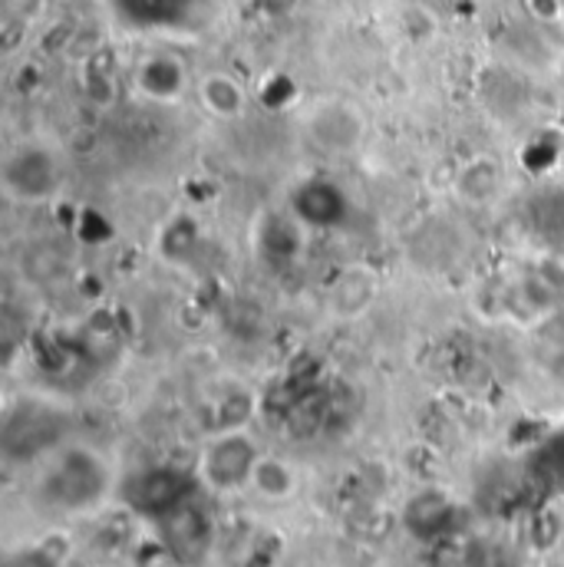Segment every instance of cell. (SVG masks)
<instances>
[{
    "label": "cell",
    "instance_id": "9c48e42d",
    "mask_svg": "<svg viewBox=\"0 0 564 567\" xmlns=\"http://www.w3.org/2000/svg\"><path fill=\"white\" fill-rule=\"evenodd\" d=\"M459 188H462V195L469 202H489L495 195V188H499V168L489 158H482L469 172H462Z\"/></svg>",
    "mask_w": 564,
    "mask_h": 567
},
{
    "label": "cell",
    "instance_id": "8992f818",
    "mask_svg": "<svg viewBox=\"0 0 564 567\" xmlns=\"http://www.w3.org/2000/svg\"><path fill=\"white\" fill-rule=\"evenodd\" d=\"M198 100H202V106H205L212 116H218V120H232V116H238V113L245 110V90H242V83L232 80L228 73H212V76H205L202 86H198Z\"/></svg>",
    "mask_w": 564,
    "mask_h": 567
},
{
    "label": "cell",
    "instance_id": "52a82bcc",
    "mask_svg": "<svg viewBox=\"0 0 564 567\" xmlns=\"http://www.w3.org/2000/svg\"><path fill=\"white\" fill-rule=\"evenodd\" d=\"M370 297H373V278H363L353 271V275L340 278V284L334 287V310H337V317H357Z\"/></svg>",
    "mask_w": 564,
    "mask_h": 567
},
{
    "label": "cell",
    "instance_id": "277c9868",
    "mask_svg": "<svg viewBox=\"0 0 564 567\" xmlns=\"http://www.w3.org/2000/svg\"><path fill=\"white\" fill-rule=\"evenodd\" d=\"M367 120L350 103H324L307 116V140L330 158H343L360 148Z\"/></svg>",
    "mask_w": 564,
    "mask_h": 567
},
{
    "label": "cell",
    "instance_id": "7a4b0ae2",
    "mask_svg": "<svg viewBox=\"0 0 564 567\" xmlns=\"http://www.w3.org/2000/svg\"><path fill=\"white\" fill-rule=\"evenodd\" d=\"M3 195L17 205H43L63 188L60 155L43 142H20L0 165Z\"/></svg>",
    "mask_w": 564,
    "mask_h": 567
},
{
    "label": "cell",
    "instance_id": "6da1fadb",
    "mask_svg": "<svg viewBox=\"0 0 564 567\" xmlns=\"http://www.w3.org/2000/svg\"><path fill=\"white\" fill-rule=\"evenodd\" d=\"M110 488L106 462L90 449H60L40 475V498L60 512H86Z\"/></svg>",
    "mask_w": 564,
    "mask_h": 567
},
{
    "label": "cell",
    "instance_id": "ba28073f",
    "mask_svg": "<svg viewBox=\"0 0 564 567\" xmlns=\"http://www.w3.org/2000/svg\"><path fill=\"white\" fill-rule=\"evenodd\" d=\"M252 485H255L265 498H287V495L294 492V468H287L278 458H265V455H262Z\"/></svg>",
    "mask_w": 564,
    "mask_h": 567
},
{
    "label": "cell",
    "instance_id": "5b68a950",
    "mask_svg": "<svg viewBox=\"0 0 564 567\" xmlns=\"http://www.w3.org/2000/svg\"><path fill=\"white\" fill-rule=\"evenodd\" d=\"M136 83H140L142 96L158 100V103H175V100L185 93V86H188L185 66H182L175 56H165V53L142 60L140 73H136Z\"/></svg>",
    "mask_w": 564,
    "mask_h": 567
},
{
    "label": "cell",
    "instance_id": "3957f363",
    "mask_svg": "<svg viewBox=\"0 0 564 567\" xmlns=\"http://www.w3.org/2000/svg\"><path fill=\"white\" fill-rule=\"evenodd\" d=\"M262 462L258 445L245 432H222L215 435L202 458H198V475L212 492H238L255 478V468Z\"/></svg>",
    "mask_w": 564,
    "mask_h": 567
}]
</instances>
